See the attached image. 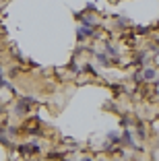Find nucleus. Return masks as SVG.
<instances>
[{"label":"nucleus","mask_w":159,"mask_h":161,"mask_svg":"<svg viewBox=\"0 0 159 161\" xmlns=\"http://www.w3.org/2000/svg\"><path fill=\"white\" fill-rule=\"evenodd\" d=\"M89 37L97 39V27H85V25H81V27L77 29V39H79V43H85Z\"/></svg>","instance_id":"obj_1"},{"label":"nucleus","mask_w":159,"mask_h":161,"mask_svg":"<svg viewBox=\"0 0 159 161\" xmlns=\"http://www.w3.org/2000/svg\"><path fill=\"white\" fill-rule=\"evenodd\" d=\"M75 19L79 21L81 25H85V27H97V19L93 17V13H85V10H81V13H75Z\"/></svg>","instance_id":"obj_2"},{"label":"nucleus","mask_w":159,"mask_h":161,"mask_svg":"<svg viewBox=\"0 0 159 161\" xmlns=\"http://www.w3.org/2000/svg\"><path fill=\"white\" fill-rule=\"evenodd\" d=\"M33 105H29V103H25L23 99H19L17 103L13 105V114L14 116H21V118H27L29 116V109H31Z\"/></svg>","instance_id":"obj_3"},{"label":"nucleus","mask_w":159,"mask_h":161,"mask_svg":"<svg viewBox=\"0 0 159 161\" xmlns=\"http://www.w3.org/2000/svg\"><path fill=\"white\" fill-rule=\"evenodd\" d=\"M140 76H143V83L155 80L157 79V68L155 66H140Z\"/></svg>","instance_id":"obj_4"},{"label":"nucleus","mask_w":159,"mask_h":161,"mask_svg":"<svg viewBox=\"0 0 159 161\" xmlns=\"http://www.w3.org/2000/svg\"><path fill=\"white\" fill-rule=\"evenodd\" d=\"M147 62H149V56H147L145 52H136L134 56H132L130 64H136V66H147Z\"/></svg>","instance_id":"obj_5"},{"label":"nucleus","mask_w":159,"mask_h":161,"mask_svg":"<svg viewBox=\"0 0 159 161\" xmlns=\"http://www.w3.org/2000/svg\"><path fill=\"white\" fill-rule=\"evenodd\" d=\"M95 60L101 64V66H112V60H110V56L105 54V50H101V52H95Z\"/></svg>","instance_id":"obj_6"},{"label":"nucleus","mask_w":159,"mask_h":161,"mask_svg":"<svg viewBox=\"0 0 159 161\" xmlns=\"http://www.w3.org/2000/svg\"><path fill=\"white\" fill-rule=\"evenodd\" d=\"M105 138H108L110 145H120V132H116V130H110L105 134Z\"/></svg>","instance_id":"obj_7"},{"label":"nucleus","mask_w":159,"mask_h":161,"mask_svg":"<svg viewBox=\"0 0 159 161\" xmlns=\"http://www.w3.org/2000/svg\"><path fill=\"white\" fill-rule=\"evenodd\" d=\"M114 25H116L118 29H128L132 23H130V19H128V17H118V19H116V23H114Z\"/></svg>","instance_id":"obj_8"},{"label":"nucleus","mask_w":159,"mask_h":161,"mask_svg":"<svg viewBox=\"0 0 159 161\" xmlns=\"http://www.w3.org/2000/svg\"><path fill=\"white\" fill-rule=\"evenodd\" d=\"M39 153H42V147H39V142L31 141V142H29V157H33V155H39Z\"/></svg>","instance_id":"obj_9"},{"label":"nucleus","mask_w":159,"mask_h":161,"mask_svg":"<svg viewBox=\"0 0 159 161\" xmlns=\"http://www.w3.org/2000/svg\"><path fill=\"white\" fill-rule=\"evenodd\" d=\"M120 124H122V128H130V126H134V118L128 116V114H124L122 120H120Z\"/></svg>","instance_id":"obj_10"},{"label":"nucleus","mask_w":159,"mask_h":161,"mask_svg":"<svg viewBox=\"0 0 159 161\" xmlns=\"http://www.w3.org/2000/svg\"><path fill=\"white\" fill-rule=\"evenodd\" d=\"M46 157L48 159H66V153H62V151H50V153H46Z\"/></svg>","instance_id":"obj_11"},{"label":"nucleus","mask_w":159,"mask_h":161,"mask_svg":"<svg viewBox=\"0 0 159 161\" xmlns=\"http://www.w3.org/2000/svg\"><path fill=\"white\" fill-rule=\"evenodd\" d=\"M81 70H85L87 75H91V76H99V72L95 70V66H93V64H85V66L81 68Z\"/></svg>","instance_id":"obj_12"},{"label":"nucleus","mask_w":159,"mask_h":161,"mask_svg":"<svg viewBox=\"0 0 159 161\" xmlns=\"http://www.w3.org/2000/svg\"><path fill=\"white\" fill-rule=\"evenodd\" d=\"M14 151H19L21 155H29V142H23V145H14Z\"/></svg>","instance_id":"obj_13"},{"label":"nucleus","mask_w":159,"mask_h":161,"mask_svg":"<svg viewBox=\"0 0 159 161\" xmlns=\"http://www.w3.org/2000/svg\"><path fill=\"white\" fill-rule=\"evenodd\" d=\"M68 70H70V72H75V75H81V72H83V70H81V66H77V60H75V58L70 60V64H68Z\"/></svg>","instance_id":"obj_14"},{"label":"nucleus","mask_w":159,"mask_h":161,"mask_svg":"<svg viewBox=\"0 0 159 161\" xmlns=\"http://www.w3.org/2000/svg\"><path fill=\"white\" fill-rule=\"evenodd\" d=\"M134 31H136V35H147L149 33V27H145V25H136Z\"/></svg>","instance_id":"obj_15"},{"label":"nucleus","mask_w":159,"mask_h":161,"mask_svg":"<svg viewBox=\"0 0 159 161\" xmlns=\"http://www.w3.org/2000/svg\"><path fill=\"white\" fill-rule=\"evenodd\" d=\"M19 72H21V66H10L9 76H10V79H14V76H19Z\"/></svg>","instance_id":"obj_16"},{"label":"nucleus","mask_w":159,"mask_h":161,"mask_svg":"<svg viewBox=\"0 0 159 161\" xmlns=\"http://www.w3.org/2000/svg\"><path fill=\"white\" fill-rule=\"evenodd\" d=\"M85 13H97V6H95L93 2H87V8H85Z\"/></svg>","instance_id":"obj_17"},{"label":"nucleus","mask_w":159,"mask_h":161,"mask_svg":"<svg viewBox=\"0 0 159 161\" xmlns=\"http://www.w3.org/2000/svg\"><path fill=\"white\" fill-rule=\"evenodd\" d=\"M4 85H6V79H4V76H0V89H4Z\"/></svg>","instance_id":"obj_18"},{"label":"nucleus","mask_w":159,"mask_h":161,"mask_svg":"<svg viewBox=\"0 0 159 161\" xmlns=\"http://www.w3.org/2000/svg\"><path fill=\"white\" fill-rule=\"evenodd\" d=\"M2 112H4V105H0V114H2Z\"/></svg>","instance_id":"obj_19"},{"label":"nucleus","mask_w":159,"mask_h":161,"mask_svg":"<svg viewBox=\"0 0 159 161\" xmlns=\"http://www.w3.org/2000/svg\"><path fill=\"white\" fill-rule=\"evenodd\" d=\"M0 76H4V75H2V66H0Z\"/></svg>","instance_id":"obj_20"}]
</instances>
